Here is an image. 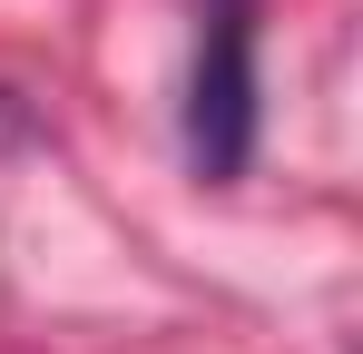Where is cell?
I'll use <instances>...</instances> for the list:
<instances>
[{"instance_id":"obj_1","label":"cell","mask_w":363,"mask_h":354,"mask_svg":"<svg viewBox=\"0 0 363 354\" xmlns=\"http://www.w3.org/2000/svg\"><path fill=\"white\" fill-rule=\"evenodd\" d=\"M255 148V0H206V50L186 99V158L206 177H236Z\"/></svg>"}]
</instances>
